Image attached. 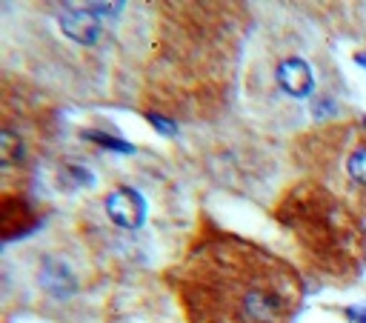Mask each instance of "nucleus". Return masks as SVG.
Here are the masks:
<instances>
[{
    "label": "nucleus",
    "instance_id": "6",
    "mask_svg": "<svg viewBox=\"0 0 366 323\" xmlns=\"http://www.w3.org/2000/svg\"><path fill=\"white\" fill-rule=\"evenodd\" d=\"M138 206H140V198L132 195V192H126V189H120L117 195L109 198V212H112V218L120 226H138L140 218L132 212V209H138Z\"/></svg>",
    "mask_w": 366,
    "mask_h": 323
},
{
    "label": "nucleus",
    "instance_id": "3",
    "mask_svg": "<svg viewBox=\"0 0 366 323\" xmlns=\"http://www.w3.org/2000/svg\"><path fill=\"white\" fill-rule=\"evenodd\" d=\"M326 58L303 32L272 29L258 43L247 72V95L263 121L301 126L306 114L326 123L321 101L332 106L326 91Z\"/></svg>",
    "mask_w": 366,
    "mask_h": 323
},
{
    "label": "nucleus",
    "instance_id": "1",
    "mask_svg": "<svg viewBox=\"0 0 366 323\" xmlns=\"http://www.w3.org/2000/svg\"><path fill=\"white\" fill-rule=\"evenodd\" d=\"M192 323H295L303 283L289 261L206 226L172 272Z\"/></svg>",
    "mask_w": 366,
    "mask_h": 323
},
{
    "label": "nucleus",
    "instance_id": "2",
    "mask_svg": "<svg viewBox=\"0 0 366 323\" xmlns=\"http://www.w3.org/2000/svg\"><path fill=\"white\" fill-rule=\"evenodd\" d=\"M146 91L166 112H206L232 86L243 12L221 3H166Z\"/></svg>",
    "mask_w": 366,
    "mask_h": 323
},
{
    "label": "nucleus",
    "instance_id": "4",
    "mask_svg": "<svg viewBox=\"0 0 366 323\" xmlns=\"http://www.w3.org/2000/svg\"><path fill=\"white\" fill-rule=\"evenodd\" d=\"M275 218L295 241L301 261L318 278L347 283L360 274L366 263L363 218L321 183H295L278 200Z\"/></svg>",
    "mask_w": 366,
    "mask_h": 323
},
{
    "label": "nucleus",
    "instance_id": "5",
    "mask_svg": "<svg viewBox=\"0 0 366 323\" xmlns=\"http://www.w3.org/2000/svg\"><path fill=\"white\" fill-rule=\"evenodd\" d=\"M295 160L309 180L366 212V121H326L303 129L295 141Z\"/></svg>",
    "mask_w": 366,
    "mask_h": 323
}]
</instances>
